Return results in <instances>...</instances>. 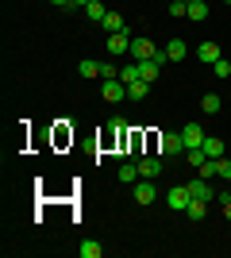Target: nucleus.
I'll return each instance as SVG.
<instances>
[{
	"label": "nucleus",
	"instance_id": "obj_16",
	"mask_svg": "<svg viewBox=\"0 0 231 258\" xmlns=\"http://www.w3.org/2000/svg\"><path fill=\"white\" fill-rule=\"evenodd\" d=\"M120 81H123V85H131V81H143V74H139V62L120 66Z\"/></svg>",
	"mask_w": 231,
	"mask_h": 258
},
{
	"label": "nucleus",
	"instance_id": "obj_26",
	"mask_svg": "<svg viewBox=\"0 0 231 258\" xmlns=\"http://www.w3.org/2000/svg\"><path fill=\"white\" fill-rule=\"evenodd\" d=\"M189 0H170V16H185Z\"/></svg>",
	"mask_w": 231,
	"mask_h": 258
},
{
	"label": "nucleus",
	"instance_id": "obj_11",
	"mask_svg": "<svg viewBox=\"0 0 231 258\" xmlns=\"http://www.w3.org/2000/svg\"><path fill=\"white\" fill-rule=\"evenodd\" d=\"M185 16L193 23H200V20H208V0H189V8H185Z\"/></svg>",
	"mask_w": 231,
	"mask_h": 258
},
{
	"label": "nucleus",
	"instance_id": "obj_29",
	"mask_svg": "<svg viewBox=\"0 0 231 258\" xmlns=\"http://www.w3.org/2000/svg\"><path fill=\"white\" fill-rule=\"evenodd\" d=\"M50 4H58V8H66V4H73V0H50Z\"/></svg>",
	"mask_w": 231,
	"mask_h": 258
},
{
	"label": "nucleus",
	"instance_id": "obj_22",
	"mask_svg": "<svg viewBox=\"0 0 231 258\" xmlns=\"http://www.w3.org/2000/svg\"><path fill=\"white\" fill-rule=\"evenodd\" d=\"M197 177H204V181H216V158H208L204 166H197Z\"/></svg>",
	"mask_w": 231,
	"mask_h": 258
},
{
	"label": "nucleus",
	"instance_id": "obj_12",
	"mask_svg": "<svg viewBox=\"0 0 231 258\" xmlns=\"http://www.w3.org/2000/svg\"><path fill=\"white\" fill-rule=\"evenodd\" d=\"M200 151L208 154V158H223V139H216V135H204V143H200Z\"/></svg>",
	"mask_w": 231,
	"mask_h": 258
},
{
	"label": "nucleus",
	"instance_id": "obj_6",
	"mask_svg": "<svg viewBox=\"0 0 231 258\" xmlns=\"http://www.w3.org/2000/svg\"><path fill=\"white\" fill-rule=\"evenodd\" d=\"M154 197H158V189L150 185V177H143V181H135V201H139V205H150Z\"/></svg>",
	"mask_w": 231,
	"mask_h": 258
},
{
	"label": "nucleus",
	"instance_id": "obj_25",
	"mask_svg": "<svg viewBox=\"0 0 231 258\" xmlns=\"http://www.w3.org/2000/svg\"><path fill=\"white\" fill-rule=\"evenodd\" d=\"M108 77H120V70L112 62H100V81H108Z\"/></svg>",
	"mask_w": 231,
	"mask_h": 258
},
{
	"label": "nucleus",
	"instance_id": "obj_27",
	"mask_svg": "<svg viewBox=\"0 0 231 258\" xmlns=\"http://www.w3.org/2000/svg\"><path fill=\"white\" fill-rule=\"evenodd\" d=\"M223 220H231V201H223Z\"/></svg>",
	"mask_w": 231,
	"mask_h": 258
},
{
	"label": "nucleus",
	"instance_id": "obj_15",
	"mask_svg": "<svg viewBox=\"0 0 231 258\" xmlns=\"http://www.w3.org/2000/svg\"><path fill=\"white\" fill-rule=\"evenodd\" d=\"M100 27H104V31H108V35H116V31H123L127 23H123V16H116V12H108V16L100 20Z\"/></svg>",
	"mask_w": 231,
	"mask_h": 258
},
{
	"label": "nucleus",
	"instance_id": "obj_3",
	"mask_svg": "<svg viewBox=\"0 0 231 258\" xmlns=\"http://www.w3.org/2000/svg\"><path fill=\"white\" fill-rule=\"evenodd\" d=\"M189 201H193L189 185H174V189L166 193V205H170V208H177V212H185V208H189Z\"/></svg>",
	"mask_w": 231,
	"mask_h": 258
},
{
	"label": "nucleus",
	"instance_id": "obj_14",
	"mask_svg": "<svg viewBox=\"0 0 231 258\" xmlns=\"http://www.w3.org/2000/svg\"><path fill=\"white\" fill-rule=\"evenodd\" d=\"M204 212H208V201H197V197H193V201H189V208H185V216L193 220V224H197V220H204Z\"/></svg>",
	"mask_w": 231,
	"mask_h": 258
},
{
	"label": "nucleus",
	"instance_id": "obj_20",
	"mask_svg": "<svg viewBox=\"0 0 231 258\" xmlns=\"http://www.w3.org/2000/svg\"><path fill=\"white\" fill-rule=\"evenodd\" d=\"M77 74H81V77H100V62L85 58V62H77Z\"/></svg>",
	"mask_w": 231,
	"mask_h": 258
},
{
	"label": "nucleus",
	"instance_id": "obj_4",
	"mask_svg": "<svg viewBox=\"0 0 231 258\" xmlns=\"http://www.w3.org/2000/svg\"><path fill=\"white\" fill-rule=\"evenodd\" d=\"M158 147H162V154H185V139H181V131H162Z\"/></svg>",
	"mask_w": 231,
	"mask_h": 258
},
{
	"label": "nucleus",
	"instance_id": "obj_2",
	"mask_svg": "<svg viewBox=\"0 0 231 258\" xmlns=\"http://www.w3.org/2000/svg\"><path fill=\"white\" fill-rule=\"evenodd\" d=\"M127 54H131L135 62H146V58H154V54H158V46H154L146 35H135V39H131V50H127Z\"/></svg>",
	"mask_w": 231,
	"mask_h": 258
},
{
	"label": "nucleus",
	"instance_id": "obj_17",
	"mask_svg": "<svg viewBox=\"0 0 231 258\" xmlns=\"http://www.w3.org/2000/svg\"><path fill=\"white\" fill-rule=\"evenodd\" d=\"M127 97L131 100H146L150 97V81H131V85H127Z\"/></svg>",
	"mask_w": 231,
	"mask_h": 258
},
{
	"label": "nucleus",
	"instance_id": "obj_5",
	"mask_svg": "<svg viewBox=\"0 0 231 258\" xmlns=\"http://www.w3.org/2000/svg\"><path fill=\"white\" fill-rule=\"evenodd\" d=\"M181 139H185V151H193V147L204 143V127H200V123H185V127H181Z\"/></svg>",
	"mask_w": 231,
	"mask_h": 258
},
{
	"label": "nucleus",
	"instance_id": "obj_7",
	"mask_svg": "<svg viewBox=\"0 0 231 258\" xmlns=\"http://www.w3.org/2000/svg\"><path fill=\"white\" fill-rule=\"evenodd\" d=\"M139 173H143V177H158V173H162V158H154V154H146V158H139Z\"/></svg>",
	"mask_w": 231,
	"mask_h": 258
},
{
	"label": "nucleus",
	"instance_id": "obj_28",
	"mask_svg": "<svg viewBox=\"0 0 231 258\" xmlns=\"http://www.w3.org/2000/svg\"><path fill=\"white\" fill-rule=\"evenodd\" d=\"M220 201H231V181H227V189L220 193Z\"/></svg>",
	"mask_w": 231,
	"mask_h": 258
},
{
	"label": "nucleus",
	"instance_id": "obj_31",
	"mask_svg": "<svg viewBox=\"0 0 231 258\" xmlns=\"http://www.w3.org/2000/svg\"><path fill=\"white\" fill-rule=\"evenodd\" d=\"M223 4H231V0H223Z\"/></svg>",
	"mask_w": 231,
	"mask_h": 258
},
{
	"label": "nucleus",
	"instance_id": "obj_23",
	"mask_svg": "<svg viewBox=\"0 0 231 258\" xmlns=\"http://www.w3.org/2000/svg\"><path fill=\"white\" fill-rule=\"evenodd\" d=\"M216 177H220V181H231V158H216Z\"/></svg>",
	"mask_w": 231,
	"mask_h": 258
},
{
	"label": "nucleus",
	"instance_id": "obj_21",
	"mask_svg": "<svg viewBox=\"0 0 231 258\" xmlns=\"http://www.w3.org/2000/svg\"><path fill=\"white\" fill-rule=\"evenodd\" d=\"M200 108H204L208 116H216V112H220V97H216V93H204V97H200Z\"/></svg>",
	"mask_w": 231,
	"mask_h": 258
},
{
	"label": "nucleus",
	"instance_id": "obj_24",
	"mask_svg": "<svg viewBox=\"0 0 231 258\" xmlns=\"http://www.w3.org/2000/svg\"><path fill=\"white\" fill-rule=\"evenodd\" d=\"M212 74H216V77H231V62H227V58L212 62Z\"/></svg>",
	"mask_w": 231,
	"mask_h": 258
},
{
	"label": "nucleus",
	"instance_id": "obj_9",
	"mask_svg": "<svg viewBox=\"0 0 231 258\" xmlns=\"http://www.w3.org/2000/svg\"><path fill=\"white\" fill-rule=\"evenodd\" d=\"M220 58H223V54H220V46L212 43V39L197 46V62H220Z\"/></svg>",
	"mask_w": 231,
	"mask_h": 258
},
{
	"label": "nucleus",
	"instance_id": "obj_10",
	"mask_svg": "<svg viewBox=\"0 0 231 258\" xmlns=\"http://www.w3.org/2000/svg\"><path fill=\"white\" fill-rule=\"evenodd\" d=\"M189 193L197 197V201H212V197H216V189H212V181H204V177H197V181L189 185Z\"/></svg>",
	"mask_w": 231,
	"mask_h": 258
},
{
	"label": "nucleus",
	"instance_id": "obj_18",
	"mask_svg": "<svg viewBox=\"0 0 231 258\" xmlns=\"http://www.w3.org/2000/svg\"><path fill=\"white\" fill-rule=\"evenodd\" d=\"M85 16H89V20H93V23H100V20H104V16H108V8H104L100 0H89V4H85Z\"/></svg>",
	"mask_w": 231,
	"mask_h": 258
},
{
	"label": "nucleus",
	"instance_id": "obj_19",
	"mask_svg": "<svg viewBox=\"0 0 231 258\" xmlns=\"http://www.w3.org/2000/svg\"><path fill=\"white\" fill-rule=\"evenodd\" d=\"M77 250H81V258H100V254H104V247H100L97 239H85V243H81Z\"/></svg>",
	"mask_w": 231,
	"mask_h": 258
},
{
	"label": "nucleus",
	"instance_id": "obj_13",
	"mask_svg": "<svg viewBox=\"0 0 231 258\" xmlns=\"http://www.w3.org/2000/svg\"><path fill=\"white\" fill-rule=\"evenodd\" d=\"M139 177H143V173H139V162H123L120 166V181L123 185H135Z\"/></svg>",
	"mask_w": 231,
	"mask_h": 258
},
{
	"label": "nucleus",
	"instance_id": "obj_1",
	"mask_svg": "<svg viewBox=\"0 0 231 258\" xmlns=\"http://www.w3.org/2000/svg\"><path fill=\"white\" fill-rule=\"evenodd\" d=\"M100 97L108 100V104H120L127 97V85H123L120 77H108V81H100Z\"/></svg>",
	"mask_w": 231,
	"mask_h": 258
},
{
	"label": "nucleus",
	"instance_id": "obj_8",
	"mask_svg": "<svg viewBox=\"0 0 231 258\" xmlns=\"http://www.w3.org/2000/svg\"><path fill=\"white\" fill-rule=\"evenodd\" d=\"M162 50H166V58H170V62H181V58L189 54V46H185V39H170Z\"/></svg>",
	"mask_w": 231,
	"mask_h": 258
},
{
	"label": "nucleus",
	"instance_id": "obj_30",
	"mask_svg": "<svg viewBox=\"0 0 231 258\" xmlns=\"http://www.w3.org/2000/svg\"><path fill=\"white\" fill-rule=\"evenodd\" d=\"M73 4H81V8H85V4H89V0H73ZM73 4H69V8H73Z\"/></svg>",
	"mask_w": 231,
	"mask_h": 258
}]
</instances>
